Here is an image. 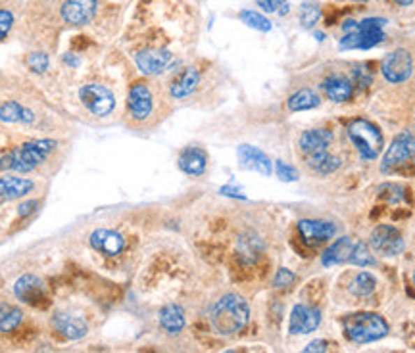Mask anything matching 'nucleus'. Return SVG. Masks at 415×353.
Returning <instances> with one entry per match:
<instances>
[{
	"label": "nucleus",
	"mask_w": 415,
	"mask_h": 353,
	"mask_svg": "<svg viewBox=\"0 0 415 353\" xmlns=\"http://www.w3.org/2000/svg\"><path fill=\"white\" fill-rule=\"evenodd\" d=\"M250 321V306L238 294H225L217 299L210 311L212 330L219 336H231L245 329Z\"/></svg>",
	"instance_id": "f257e3e1"
},
{
	"label": "nucleus",
	"mask_w": 415,
	"mask_h": 353,
	"mask_svg": "<svg viewBox=\"0 0 415 353\" xmlns=\"http://www.w3.org/2000/svg\"><path fill=\"white\" fill-rule=\"evenodd\" d=\"M58 142L52 138H38L23 142L14 150L0 156V171H15V173H29L37 169L43 161L56 150Z\"/></svg>",
	"instance_id": "f03ea898"
},
{
	"label": "nucleus",
	"mask_w": 415,
	"mask_h": 353,
	"mask_svg": "<svg viewBox=\"0 0 415 353\" xmlns=\"http://www.w3.org/2000/svg\"><path fill=\"white\" fill-rule=\"evenodd\" d=\"M384 25L386 20L383 17H367L361 22L348 20L342 23L344 38L340 40V48H361V50L373 48L384 38Z\"/></svg>",
	"instance_id": "7ed1b4c3"
},
{
	"label": "nucleus",
	"mask_w": 415,
	"mask_h": 353,
	"mask_svg": "<svg viewBox=\"0 0 415 353\" xmlns=\"http://www.w3.org/2000/svg\"><path fill=\"white\" fill-rule=\"evenodd\" d=\"M344 332L350 342L369 344L388 334V324L377 313H352L344 319Z\"/></svg>",
	"instance_id": "20e7f679"
},
{
	"label": "nucleus",
	"mask_w": 415,
	"mask_h": 353,
	"mask_svg": "<svg viewBox=\"0 0 415 353\" xmlns=\"http://www.w3.org/2000/svg\"><path fill=\"white\" fill-rule=\"evenodd\" d=\"M348 137L352 140V144L358 148L363 160H377L379 153L383 152V133L375 123L367 121V119H354L348 125Z\"/></svg>",
	"instance_id": "39448f33"
},
{
	"label": "nucleus",
	"mask_w": 415,
	"mask_h": 353,
	"mask_svg": "<svg viewBox=\"0 0 415 353\" xmlns=\"http://www.w3.org/2000/svg\"><path fill=\"white\" fill-rule=\"evenodd\" d=\"M415 156V130H404L398 137H394L391 146L384 152L381 171L383 173H392L400 169L407 160H412Z\"/></svg>",
	"instance_id": "423d86ee"
},
{
	"label": "nucleus",
	"mask_w": 415,
	"mask_h": 353,
	"mask_svg": "<svg viewBox=\"0 0 415 353\" xmlns=\"http://www.w3.org/2000/svg\"><path fill=\"white\" fill-rule=\"evenodd\" d=\"M79 100L92 115L96 117H106L114 112L115 96L114 92L108 89L106 84L89 83L81 87L79 91Z\"/></svg>",
	"instance_id": "0eeeda50"
},
{
	"label": "nucleus",
	"mask_w": 415,
	"mask_h": 353,
	"mask_svg": "<svg viewBox=\"0 0 415 353\" xmlns=\"http://www.w3.org/2000/svg\"><path fill=\"white\" fill-rule=\"evenodd\" d=\"M381 71L388 83H404L412 77L414 58L406 48H396L391 54H386V58L381 63Z\"/></svg>",
	"instance_id": "6e6552de"
},
{
	"label": "nucleus",
	"mask_w": 415,
	"mask_h": 353,
	"mask_svg": "<svg viewBox=\"0 0 415 353\" xmlns=\"http://www.w3.org/2000/svg\"><path fill=\"white\" fill-rule=\"evenodd\" d=\"M371 248L381 255H398L404 252V236L392 225H379L371 232Z\"/></svg>",
	"instance_id": "1a4fd4ad"
},
{
	"label": "nucleus",
	"mask_w": 415,
	"mask_h": 353,
	"mask_svg": "<svg viewBox=\"0 0 415 353\" xmlns=\"http://www.w3.org/2000/svg\"><path fill=\"white\" fill-rule=\"evenodd\" d=\"M14 294L15 298L27 303V306H43L46 299V288L43 278H38L37 275H22L14 284Z\"/></svg>",
	"instance_id": "9d476101"
},
{
	"label": "nucleus",
	"mask_w": 415,
	"mask_h": 353,
	"mask_svg": "<svg viewBox=\"0 0 415 353\" xmlns=\"http://www.w3.org/2000/svg\"><path fill=\"white\" fill-rule=\"evenodd\" d=\"M173 54L163 48H146L135 54V63L145 75H160L169 68Z\"/></svg>",
	"instance_id": "9b49d317"
},
{
	"label": "nucleus",
	"mask_w": 415,
	"mask_h": 353,
	"mask_svg": "<svg viewBox=\"0 0 415 353\" xmlns=\"http://www.w3.org/2000/svg\"><path fill=\"white\" fill-rule=\"evenodd\" d=\"M96 0H64L61 4V17L69 25H87L92 22V17L96 14Z\"/></svg>",
	"instance_id": "f8f14e48"
},
{
	"label": "nucleus",
	"mask_w": 415,
	"mask_h": 353,
	"mask_svg": "<svg viewBox=\"0 0 415 353\" xmlns=\"http://www.w3.org/2000/svg\"><path fill=\"white\" fill-rule=\"evenodd\" d=\"M127 107H129L131 117L137 119V121H145L146 117L152 114V92L145 83L131 84L129 96H127Z\"/></svg>",
	"instance_id": "ddd939ff"
},
{
	"label": "nucleus",
	"mask_w": 415,
	"mask_h": 353,
	"mask_svg": "<svg viewBox=\"0 0 415 353\" xmlns=\"http://www.w3.org/2000/svg\"><path fill=\"white\" fill-rule=\"evenodd\" d=\"M91 246L106 257H115L125 250V238L123 234H119L117 230L112 229H96L92 230L91 236H89Z\"/></svg>",
	"instance_id": "4468645a"
},
{
	"label": "nucleus",
	"mask_w": 415,
	"mask_h": 353,
	"mask_svg": "<svg viewBox=\"0 0 415 353\" xmlns=\"http://www.w3.org/2000/svg\"><path fill=\"white\" fill-rule=\"evenodd\" d=\"M319 322H321V315L315 307L298 303V306L292 307L289 330L292 334H310L319 326Z\"/></svg>",
	"instance_id": "2eb2a0df"
},
{
	"label": "nucleus",
	"mask_w": 415,
	"mask_h": 353,
	"mask_svg": "<svg viewBox=\"0 0 415 353\" xmlns=\"http://www.w3.org/2000/svg\"><path fill=\"white\" fill-rule=\"evenodd\" d=\"M52 326L68 340H81L89 334V322L83 317L58 311L52 315Z\"/></svg>",
	"instance_id": "dca6fc26"
},
{
	"label": "nucleus",
	"mask_w": 415,
	"mask_h": 353,
	"mask_svg": "<svg viewBox=\"0 0 415 353\" xmlns=\"http://www.w3.org/2000/svg\"><path fill=\"white\" fill-rule=\"evenodd\" d=\"M238 161L245 169L256 171L263 176H269L273 173V163L268 158V153H263L260 148L250 144H240L237 150Z\"/></svg>",
	"instance_id": "f3484780"
},
{
	"label": "nucleus",
	"mask_w": 415,
	"mask_h": 353,
	"mask_svg": "<svg viewBox=\"0 0 415 353\" xmlns=\"http://www.w3.org/2000/svg\"><path fill=\"white\" fill-rule=\"evenodd\" d=\"M298 232L310 244H319V242H327L337 234V225L330 221H321V219H302L298 221Z\"/></svg>",
	"instance_id": "a211bd4d"
},
{
	"label": "nucleus",
	"mask_w": 415,
	"mask_h": 353,
	"mask_svg": "<svg viewBox=\"0 0 415 353\" xmlns=\"http://www.w3.org/2000/svg\"><path fill=\"white\" fill-rule=\"evenodd\" d=\"M333 142V133L327 129H310L304 130L300 135L298 146L302 153L306 156H312V153H319L325 152L329 144Z\"/></svg>",
	"instance_id": "6ab92c4d"
},
{
	"label": "nucleus",
	"mask_w": 415,
	"mask_h": 353,
	"mask_svg": "<svg viewBox=\"0 0 415 353\" xmlns=\"http://www.w3.org/2000/svg\"><path fill=\"white\" fill-rule=\"evenodd\" d=\"M35 188L31 179L23 176H0V202H12L27 196Z\"/></svg>",
	"instance_id": "aec40b11"
},
{
	"label": "nucleus",
	"mask_w": 415,
	"mask_h": 353,
	"mask_svg": "<svg viewBox=\"0 0 415 353\" xmlns=\"http://www.w3.org/2000/svg\"><path fill=\"white\" fill-rule=\"evenodd\" d=\"M208 167V156L202 148L191 146L184 148L181 156H179V169L187 173V175L200 176Z\"/></svg>",
	"instance_id": "412c9836"
},
{
	"label": "nucleus",
	"mask_w": 415,
	"mask_h": 353,
	"mask_svg": "<svg viewBox=\"0 0 415 353\" xmlns=\"http://www.w3.org/2000/svg\"><path fill=\"white\" fill-rule=\"evenodd\" d=\"M354 250V242L350 236H342L335 240L333 244L323 252L321 255V263L325 267H333V265H340V263H346L350 261V255H352Z\"/></svg>",
	"instance_id": "4be33fe9"
},
{
	"label": "nucleus",
	"mask_w": 415,
	"mask_h": 353,
	"mask_svg": "<svg viewBox=\"0 0 415 353\" xmlns=\"http://www.w3.org/2000/svg\"><path fill=\"white\" fill-rule=\"evenodd\" d=\"M158 321H160L161 329L166 330L168 334H179V332H183L184 324H187L184 309L177 303H168L160 309Z\"/></svg>",
	"instance_id": "5701e85b"
},
{
	"label": "nucleus",
	"mask_w": 415,
	"mask_h": 353,
	"mask_svg": "<svg viewBox=\"0 0 415 353\" xmlns=\"http://www.w3.org/2000/svg\"><path fill=\"white\" fill-rule=\"evenodd\" d=\"M200 83V71L196 68H187L181 73V75L177 77L175 81L171 83L169 87V92H171V96L177 100L187 98V96H191L192 92L196 91V87Z\"/></svg>",
	"instance_id": "b1692460"
},
{
	"label": "nucleus",
	"mask_w": 415,
	"mask_h": 353,
	"mask_svg": "<svg viewBox=\"0 0 415 353\" xmlns=\"http://www.w3.org/2000/svg\"><path fill=\"white\" fill-rule=\"evenodd\" d=\"M321 87L327 94V98L333 100V102H346V100L352 98L354 94L352 81H348L346 77L340 75L327 77Z\"/></svg>",
	"instance_id": "393cba45"
},
{
	"label": "nucleus",
	"mask_w": 415,
	"mask_h": 353,
	"mask_svg": "<svg viewBox=\"0 0 415 353\" xmlns=\"http://www.w3.org/2000/svg\"><path fill=\"white\" fill-rule=\"evenodd\" d=\"M307 158V167H312L315 173H319V175H330V173H335L340 165H342V160L337 158V156H333L327 150L325 152L319 153H312V156H306Z\"/></svg>",
	"instance_id": "a878e982"
},
{
	"label": "nucleus",
	"mask_w": 415,
	"mask_h": 353,
	"mask_svg": "<svg viewBox=\"0 0 415 353\" xmlns=\"http://www.w3.org/2000/svg\"><path fill=\"white\" fill-rule=\"evenodd\" d=\"M321 104V96L312 89H302V91L294 92L286 106L291 112H306V110H314Z\"/></svg>",
	"instance_id": "bb28decb"
},
{
	"label": "nucleus",
	"mask_w": 415,
	"mask_h": 353,
	"mask_svg": "<svg viewBox=\"0 0 415 353\" xmlns=\"http://www.w3.org/2000/svg\"><path fill=\"white\" fill-rule=\"evenodd\" d=\"M22 321L23 311L20 307L8 306V303L0 306V332H12L22 324Z\"/></svg>",
	"instance_id": "cd10ccee"
},
{
	"label": "nucleus",
	"mask_w": 415,
	"mask_h": 353,
	"mask_svg": "<svg viewBox=\"0 0 415 353\" xmlns=\"http://www.w3.org/2000/svg\"><path fill=\"white\" fill-rule=\"evenodd\" d=\"M375 276L369 275V273H360L356 275V278L350 284V292L354 296H360V298H365V296H371L373 290H375Z\"/></svg>",
	"instance_id": "c85d7f7f"
},
{
	"label": "nucleus",
	"mask_w": 415,
	"mask_h": 353,
	"mask_svg": "<svg viewBox=\"0 0 415 353\" xmlns=\"http://www.w3.org/2000/svg\"><path fill=\"white\" fill-rule=\"evenodd\" d=\"M238 17H240V22L245 23V25H248V27H252V29L269 31L273 27V23L269 22L265 15L260 14V12H254V10H242V12L238 14Z\"/></svg>",
	"instance_id": "c756f323"
},
{
	"label": "nucleus",
	"mask_w": 415,
	"mask_h": 353,
	"mask_svg": "<svg viewBox=\"0 0 415 353\" xmlns=\"http://www.w3.org/2000/svg\"><path fill=\"white\" fill-rule=\"evenodd\" d=\"M350 263L358 265V267H371V265H375V257H373V253H371V250H369V246L365 242L354 244Z\"/></svg>",
	"instance_id": "7c9ffc66"
},
{
	"label": "nucleus",
	"mask_w": 415,
	"mask_h": 353,
	"mask_svg": "<svg viewBox=\"0 0 415 353\" xmlns=\"http://www.w3.org/2000/svg\"><path fill=\"white\" fill-rule=\"evenodd\" d=\"M23 112H25V107H23L22 104L14 102V100L4 102V104L0 106V121L2 123H22Z\"/></svg>",
	"instance_id": "2f4dec72"
},
{
	"label": "nucleus",
	"mask_w": 415,
	"mask_h": 353,
	"mask_svg": "<svg viewBox=\"0 0 415 353\" xmlns=\"http://www.w3.org/2000/svg\"><path fill=\"white\" fill-rule=\"evenodd\" d=\"M238 252L246 261H254L260 255V240L256 236L252 238H240L238 242Z\"/></svg>",
	"instance_id": "473e14b6"
},
{
	"label": "nucleus",
	"mask_w": 415,
	"mask_h": 353,
	"mask_svg": "<svg viewBox=\"0 0 415 353\" xmlns=\"http://www.w3.org/2000/svg\"><path fill=\"white\" fill-rule=\"evenodd\" d=\"M319 17H321V10L317 4H304L300 10V23H302L304 29L314 27L315 23L319 22Z\"/></svg>",
	"instance_id": "72a5a7b5"
},
{
	"label": "nucleus",
	"mask_w": 415,
	"mask_h": 353,
	"mask_svg": "<svg viewBox=\"0 0 415 353\" xmlns=\"http://www.w3.org/2000/svg\"><path fill=\"white\" fill-rule=\"evenodd\" d=\"M50 66V58H48V54L45 52H33L27 56V68L33 71V73H45L46 69Z\"/></svg>",
	"instance_id": "f704fd0d"
},
{
	"label": "nucleus",
	"mask_w": 415,
	"mask_h": 353,
	"mask_svg": "<svg viewBox=\"0 0 415 353\" xmlns=\"http://www.w3.org/2000/svg\"><path fill=\"white\" fill-rule=\"evenodd\" d=\"M404 194H406V190L400 184H384V186H381L379 196L386 202H391V204H398L404 200Z\"/></svg>",
	"instance_id": "c9c22d12"
},
{
	"label": "nucleus",
	"mask_w": 415,
	"mask_h": 353,
	"mask_svg": "<svg viewBox=\"0 0 415 353\" xmlns=\"http://www.w3.org/2000/svg\"><path fill=\"white\" fill-rule=\"evenodd\" d=\"M258 6L263 8V12H277L279 15L289 14L291 10V4L289 0H256Z\"/></svg>",
	"instance_id": "e433bc0d"
},
{
	"label": "nucleus",
	"mask_w": 415,
	"mask_h": 353,
	"mask_svg": "<svg viewBox=\"0 0 415 353\" xmlns=\"http://www.w3.org/2000/svg\"><path fill=\"white\" fill-rule=\"evenodd\" d=\"M294 273H292L291 269L281 267L277 269L275 276H273V288H279V290H283V288H289L292 283H294Z\"/></svg>",
	"instance_id": "4c0bfd02"
},
{
	"label": "nucleus",
	"mask_w": 415,
	"mask_h": 353,
	"mask_svg": "<svg viewBox=\"0 0 415 353\" xmlns=\"http://www.w3.org/2000/svg\"><path fill=\"white\" fill-rule=\"evenodd\" d=\"M275 173L277 176L284 181V183H292V181H296L298 179V171L289 165V163H284V161H275Z\"/></svg>",
	"instance_id": "58836bf2"
},
{
	"label": "nucleus",
	"mask_w": 415,
	"mask_h": 353,
	"mask_svg": "<svg viewBox=\"0 0 415 353\" xmlns=\"http://www.w3.org/2000/svg\"><path fill=\"white\" fill-rule=\"evenodd\" d=\"M14 25V14L10 10H0V40H4Z\"/></svg>",
	"instance_id": "ea45409f"
},
{
	"label": "nucleus",
	"mask_w": 415,
	"mask_h": 353,
	"mask_svg": "<svg viewBox=\"0 0 415 353\" xmlns=\"http://www.w3.org/2000/svg\"><path fill=\"white\" fill-rule=\"evenodd\" d=\"M354 83L358 84L360 89H367L371 84V75L363 68H354Z\"/></svg>",
	"instance_id": "a19ab883"
},
{
	"label": "nucleus",
	"mask_w": 415,
	"mask_h": 353,
	"mask_svg": "<svg viewBox=\"0 0 415 353\" xmlns=\"http://www.w3.org/2000/svg\"><path fill=\"white\" fill-rule=\"evenodd\" d=\"M327 352V342L325 340H314L302 350L300 353H325Z\"/></svg>",
	"instance_id": "79ce46f5"
},
{
	"label": "nucleus",
	"mask_w": 415,
	"mask_h": 353,
	"mask_svg": "<svg viewBox=\"0 0 415 353\" xmlns=\"http://www.w3.org/2000/svg\"><path fill=\"white\" fill-rule=\"evenodd\" d=\"M38 202L37 200H29V202H23L22 206H20V209H17V213L22 215V217H25V215L33 213L35 209H37Z\"/></svg>",
	"instance_id": "37998d69"
},
{
	"label": "nucleus",
	"mask_w": 415,
	"mask_h": 353,
	"mask_svg": "<svg viewBox=\"0 0 415 353\" xmlns=\"http://www.w3.org/2000/svg\"><path fill=\"white\" fill-rule=\"evenodd\" d=\"M64 61H66V63H68L69 68H77V66H79V63H81V60H79V58H77L75 54H71V52L64 54Z\"/></svg>",
	"instance_id": "c03bdc74"
},
{
	"label": "nucleus",
	"mask_w": 415,
	"mask_h": 353,
	"mask_svg": "<svg viewBox=\"0 0 415 353\" xmlns=\"http://www.w3.org/2000/svg\"><path fill=\"white\" fill-rule=\"evenodd\" d=\"M240 190L237 188H231V186H223L221 194H227V196H235V198H245V194H238Z\"/></svg>",
	"instance_id": "a18cd8bd"
},
{
	"label": "nucleus",
	"mask_w": 415,
	"mask_h": 353,
	"mask_svg": "<svg viewBox=\"0 0 415 353\" xmlns=\"http://www.w3.org/2000/svg\"><path fill=\"white\" fill-rule=\"evenodd\" d=\"M398 6H409V4H414V0H394Z\"/></svg>",
	"instance_id": "49530a36"
},
{
	"label": "nucleus",
	"mask_w": 415,
	"mask_h": 353,
	"mask_svg": "<svg viewBox=\"0 0 415 353\" xmlns=\"http://www.w3.org/2000/svg\"><path fill=\"white\" fill-rule=\"evenodd\" d=\"M356 2H367V0H356Z\"/></svg>",
	"instance_id": "de8ad7c7"
},
{
	"label": "nucleus",
	"mask_w": 415,
	"mask_h": 353,
	"mask_svg": "<svg viewBox=\"0 0 415 353\" xmlns=\"http://www.w3.org/2000/svg\"><path fill=\"white\" fill-rule=\"evenodd\" d=\"M223 353H235V352H231V350H227V352H223Z\"/></svg>",
	"instance_id": "09e8293b"
},
{
	"label": "nucleus",
	"mask_w": 415,
	"mask_h": 353,
	"mask_svg": "<svg viewBox=\"0 0 415 353\" xmlns=\"http://www.w3.org/2000/svg\"><path fill=\"white\" fill-rule=\"evenodd\" d=\"M414 284H415V273H414Z\"/></svg>",
	"instance_id": "8fccbe9b"
}]
</instances>
